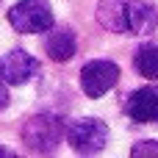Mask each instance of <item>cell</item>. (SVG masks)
Segmentation results:
<instances>
[{"instance_id": "8992f818", "label": "cell", "mask_w": 158, "mask_h": 158, "mask_svg": "<svg viewBox=\"0 0 158 158\" xmlns=\"http://www.w3.org/2000/svg\"><path fill=\"white\" fill-rule=\"evenodd\" d=\"M39 75V61L25 50H11L0 56V81L6 86H22Z\"/></svg>"}, {"instance_id": "5b68a950", "label": "cell", "mask_w": 158, "mask_h": 158, "mask_svg": "<svg viewBox=\"0 0 158 158\" xmlns=\"http://www.w3.org/2000/svg\"><path fill=\"white\" fill-rule=\"evenodd\" d=\"M158 28V8L147 0H122V33L150 36Z\"/></svg>"}, {"instance_id": "7a4b0ae2", "label": "cell", "mask_w": 158, "mask_h": 158, "mask_svg": "<svg viewBox=\"0 0 158 158\" xmlns=\"http://www.w3.org/2000/svg\"><path fill=\"white\" fill-rule=\"evenodd\" d=\"M61 119L53 114H36L22 125V142L33 153H53L56 144L61 142Z\"/></svg>"}, {"instance_id": "9c48e42d", "label": "cell", "mask_w": 158, "mask_h": 158, "mask_svg": "<svg viewBox=\"0 0 158 158\" xmlns=\"http://www.w3.org/2000/svg\"><path fill=\"white\" fill-rule=\"evenodd\" d=\"M133 67L142 78L158 81V44H142L133 53Z\"/></svg>"}, {"instance_id": "7c38bea8", "label": "cell", "mask_w": 158, "mask_h": 158, "mask_svg": "<svg viewBox=\"0 0 158 158\" xmlns=\"http://www.w3.org/2000/svg\"><path fill=\"white\" fill-rule=\"evenodd\" d=\"M8 100H11V97H8V89H6V83L0 81V108H6V106H8Z\"/></svg>"}, {"instance_id": "8fae6325", "label": "cell", "mask_w": 158, "mask_h": 158, "mask_svg": "<svg viewBox=\"0 0 158 158\" xmlns=\"http://www.w3.org/2000/svg\"><path fill=\"white\" fill-rule=\"evenodd\" d=\"M131 156H153L158 158V142H136L133 147H131Z\"/></svg>"}, {"instance_id": "4fadbf2b", "label": "cell", "mask_w": 158, "mask_h": 158, "mask_svg": "<svg viewBox=\"0 0 158 158\" xmlns=\"http://www.w3.org/2000/svg\"><path fill=\"white\" fill-rule=\"evenodd\" d=\"M0 156H14V150H6V147H0Z\"/></svg>"}, {"instance_id": "52a82bcc", "label": "cell", "mask_w": 158, "mask_h": 158, "mask_svg": "<svg viewBox=\"0 0 158 158\" xmlns=\"http://www.w3.org/2000/svg\"><path fill=\"white\" fill-rule=\"evenodd\" d=\"M125 114L139 125H158V89L144 86L128 94Z\"/></svg>"}, {"instance_id": "30bf717a", "label": "cell", "mask_w": 158, "mask_h": 158, "mask_svg": "<svg viewBox=\"0 0 158 158\" xmlns=\"http://www.w3.org/2000/svg\"><path fill=\"white\" fill-rule=\"evenodd\" d=\"M97 19L103 22V28L122 33V0H103L97 8Z\"/></svg>"}, {"instance_id": "277c9868", "label": "cell", "mask_w": 158, "mask_h": 158, "mask_svg": "<svg viewBox=\"0 0 158 158\" xmlns=\"http://www.w3.org/2000/svg\"><path fill=\"white\" fill-rule=\"evenodd\" d=\"M119 83V64L117 61H106V58H94L89 64H83L81 69V89L89 97H103L106 92H111Z\"/></svg>"}, {"instance_id": "6da1fadb", "label": "cell", "mask_w": 158, "mask_h": 158, "mask_svg": "<svg viewBox=\"0 0 158 158\" xmlns=\"http://www.w3.org/2000/svg\"><path fill=\"white\" fill-rule=\"evenodd\" d=\"M8 22L17 33H47L56 19L44 0H19L8 8Z\"/></svg>"}, {"instance_id": "ba28073f", "label": "cell", "mask_w": 158, "mask_h": 158, "mask_svg": "<svg viewBox=\"0 0 158 158\" xmlns=\"http://www.w3.org/2000/svg\"><path fill=\"white\" fill-rule=\"evenodd\" d=\"M44 50L53 61H69L78 50V42H75V33L69 28H58L53 31L47 39H44Z\"/></svg>"}, {"instance_id": "3957f363", "label": "cell", "mask_w": 158, "mask_h": 158, "mask_svg": "<svg viewBox=\"0 0 158 158\" xmlns=\"http://www.w3.org/2000/svg\"><path fill=\"white\" fill-rule=\"evenodd\" d=\"M67 142H69V147L75 153L94 156V153H100L108 144V128L100 119L83 117V119H75V122L67 125Z\"/></svg>"}]
</instances>
